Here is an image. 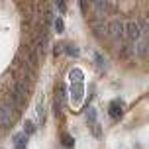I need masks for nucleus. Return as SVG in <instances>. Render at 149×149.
Instances as JSON below:
<instances>
[{
  "label": "nucleus",
  "instance_id": "nucleus-1",
  "mask_svg": "<svg viewBox=\"0 0 149 149\" xmlns=\"http://www.w3.org/2000/svg\"><path fill=\"white\" fill-rule=\"evenodd\" d=\"M141 37V28H139V22L135 20H130V22L124 24V39L130 41V43H137Z\"/></svg>",
  "mask_w": 149,
  "mask_h": 149
},
{
  "label": "nucleus",
  "instance_id": "nucleus-2",
  "mask_svg": "<svg viewBox=\"0 0 149 149\" xmlns=\"http://www.w3.org/2000/svg\"><path fill=\"white\" fill-rule=\"evenodd\" d=\"M106 28H108V37H112V39H124V22L120 18L108 20Z\"/></svg>",
  "mask_w": 149,
  "mask_h": 149
},
{
  "label": "nucleus",
  "instance_id": "nucleus-3",
  "mask_svg": "<svg viewBox=\"0 0 149 149\" xmlns=\"http://www.w3.org/2000/svg\"><path fill=\"white\" fill-rule=\"evenodd\" d=\"M135 53H137V57L147 59V57H149V41H147V39L139 37V41L135 43Z\"/></svg>",
  "mask_w": 149,
  "mask_h": 149
},
{
  "label": "nucleus",
  "instance_id": "nucleus-4",
  "mask_svg": "<svg viewBox=\"0 0 149 149\" xmlns=\"http://www.w3.org/2000/svg\"><path fill=\"white\" fill-rule=\"evenodd\" d=\"M108 114H110V118H116V120L122 118V114H124V110H122V100H114L110 104V108H108Z\"/></svg>",
  "mask_w": 149,
  "mask_h": 149
},
{
  "label": "nucleus",
  "instance_id": "nucleus-5",
  "mask_svg": "<svg viewBox=\"0 0 149 149\" xmlns=\"http://www.w3.org/2000/svg\"><path fill=\"white\" fill-rule=\"evenodd\" d=\"M92 30H94V33H96L98 37H108V28H106V22H96Z\"/></svg>",
  "mask_w": 149,
  "mask_h": 149
},
{
  "label": "nucleus",
  "instance_id": "nucleus-6",
  "mask_svg": "<svg viewBox=\"0 0 149 149\" xmlns=\"http://www.w3.org/2000/svg\"><path fill=\"white\" fill-rule=\"evenodd\" d=\"M0 124H4V126H10V124H12V120H10V110H8L6 106L0 108Z\"/></svg>",
  "mask_w": 149,
  "mask_h": 149
},
{
  "label": "nucleus",
  "instance_id": "nucleus-7",
  "mask_svg": "<svg viewBox=\"0 0 149 149\" xmlns=\"http://www.w3.org/2000/svg\"><path fill=\"white\" fill-rule=\"evenodd\" d=\"M14 143H16V149H26V145H28V135L26 134H18L14 137Z\"/></svg>",
  "mask_w": 149,
  "mask_h": 149
},
{
  "label": "nucleus",
  "instance_id": "nucleus-8",
  "mask_svg": "<svg viewBox=\"0 0 149 149\" xmlns=\"http://www.w3.org/2000/svg\"><path fill=\"white\" fill-rule=\"evenodd\" d=\"M63 147H67V149H73V147H74V139H73L69 134L63 135Z\"/></svg>",
  "mask_w": 149,
  "mask_h": 149
},
{
  "label": "nucleus",
  "instance_id": "nucleus-9",
  "mask_svg": "<svg viewBox=\"0 0 149 149\" xmlns=\"http://www.w3.org/2000/svg\"><path fill=\"white\" fill-rule=\"evenodd\" d=\"M82 96V90H81V84H74L73 86V102H79Z\"/></svg>",
  "mask_w": 149,
  "mask_h": 149
},
{
  "label": "nucleus",
  "instance_id": "nucleus-10",
  "mask_svg": "<svg viewBox=\"0 0 149 149\" xmlns=\"http://www.w3.org/2000/svg\"><path fill=\"white\" fill-rule=\"evenodd\" d=\"M63 30H65V26H63V20H61V18H55V31H57V33H61Z\"/></svg>",
  "mask_w": 149,
  "mask_h": 149
},
{
  "label": "nucleus",
  "instance_id": "nucleus-11",
  "mask_svg": "<svg viewBox=\"0 0 149 149\" xmlns=\"http://www.w3.org/2000/svg\"><path fill=\"white\" fill-rule=\"evenodd\" d=\"M94 124H96V112L88 110V126H94Z\"/></svg>",
  "mask_w": 149,
  "mask_h": 149
},
{
  "label": "nucleus",
  "instance_id": "nucleus-12",
  "mask_svg": "<svg viewBox=\"0 0 149 149\" xmlns=\"http://www.w3.org/2000/svg\"><path fill=\"white\" fill-rule=\"evenodd\" d=\"M92 127V134H94V137H100L102 135V127L98 126V124H94V126H90Z\"/></svg>",
  "mask_w": 149,
  "mask_h": 149
},
{
  "label": "nucleus",
  "instance_id": "nucleus-13",
  "mask_svg": "<svg viewBox=\"0 0 149 149\" xmlns=\"http://www.w3.org/2000/svg\"><path fill=\"white\" fill-rule=\"evenodd\" d=\"M94 57H96V65H98V67H102V69H104V67H106V63H104V59H102V55H98V53H96Z\"/></svg>",
  "mask_w": 149,
  "mask_h": 149
},
{
  "label": "nucleus",
  "instance_id": "nucleus-14",
  "mask_svg": "<svg viewBox=\"0 0 149 149\" xmlns=\"http://www.w3.org/2000/svg\"><path fill=\"white\" fill-rule=\"evenodd\" d=\"M26 132L28 134H33V124L31 122H26Z\"/></svg>",
  "mask_w": 149,
  "mask_h": 149
},
{
  "label": "nucleus",
  "instance_id": "nucleus-15",
  "mask_svg": "<svg viewBox=\"0 0 149 149\" xmlns=\"http://www.w3.org/2000/svg\"><path fill=\"white\" fill-rule=\"evenodd\" d=\"M57 6L61 8V14H65V12H67V10H65V8H67V6H65V2H57Z\"/></svg>",
  "mask_w": 149,
  "mask_h": 149
},
{
  "label": "nucleus",
  "instance_id": "nucleus-16",
  "mask_svg": "<svg viewBox=\"0 0 149 149\" xmlns=\"http://www.w3.org/2000/svg\"><path fill=\"white\" fill-rule=\"evenodd\" d=\"M147 41H149V37H147Z\"/></svg>",
  "mask_w": 149,
  "mask_h": 149
}]
</instances>
